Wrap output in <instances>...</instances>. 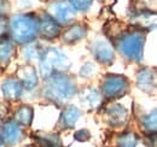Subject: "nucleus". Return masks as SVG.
I'll list each match as a JSON object with an SVG mask.
<instances>
[{
	"label": "nucleus",
	"instance_id": "6ab92c4d",
	"mask_svg": "<svg viewBox=\"0 0 157 147\" xmlns=\"http://www.w3.org/2000/svg\"><path fill=\"white\" fill-rule=\"evenodd\" d=\"M33 116H34V111L30 106L28 105H23L18 107V110L16 111L15 116H13V121L24 127H29L33 122Z\"/></svg>",
	"mask_w": 157,
	"mask_h": 147
},
{
	"label": "nucleus",
	"instance_id": "412c9836",
	"mask_svg": "<svg viewBox=\"0 0 157 147\" xmlns=\"http://www.w3.org/2000/svg\"><path fill=\"white\" fill-rule=\"evenodd\" d=\"M141 126H143L144 131L147 133L149 135L155 134L157 128V111L152 110V112L144 116L141 118Z\"/></svg>",
	"mask_w": 157,
	"mask_h": 147
},
{
	"label": "nucleus",
	"instance_id": "2eb2a0df",
	"mask_svg": "<svg viewBox=\"0 0 157 147\" xmlns=\"http://www.w3.org/2000/svg\"><path fill=\"white\" fill-rule=\"evenodd\" d=\"M81 111L78 110L76 106L74 105H69L68 107H65L59 118V126L63 129H70L74 128L78 119L80 118Z\"/></svg>",
	"mask_w": 157,
	"mask_h": 147
},
{
	"label": "nucleus",
	"instance_id": "c85d7f7f",
	"mask_svg": "<svg viewBox=\"0 0 157 147\" xmlns=\"http://www.w3.org/2000/svg\"><path fill=\"white\" fill-rule=\"evenodd\" d=\"M20 1L22 2V4H25V2L29 4V2H32V1H34V0H20Z\"/></svg>",
	"mask_w": 157,
	"mask_h": 147
},
{
	"label": "nucleus",
	"instance_id": "dca6fc26",
	"mask_svg": "<svg viewBox=\"0 0 157 147\" xmlns=\"http://www.w3.org/2000/svg\"><path fill=\"white\" fill-rule=\"evenodd\" d=\"M81 103L85 105L87 109L93 110V109H99L101 103H103V96L99 91L94 88H87L82 92L81 95Z\"/></svg>",
	"mask_w": 157,
	"mask_h": 147
},
{
	"label": "nucleus",
	"instance_id": "cd10ccee",
	"mask_svg": "<svg viewBox=\"0 0 157 147\" xmlns=\"http://www.w3.org/2000/svg\"><path fill=\"white\" fill-rule=\"evenodd\" d=\"M7 29V23H6V19L4 17H0V36L4 35V33L6 32Z\"/></svg>",
	"mask_w": 157,
	"mask_h": 147
},
{
	"label": "nucleus",
	"instance_id": "a211bd4d",
	"mask_svg": "<svg viewBox=\"0 0 157 147\" xmlns=\"http://www.w3.org/2000/svg\"><path fill=\"white\" fill-rule=\"evenodd\" d=\"M133 24L138 28V30H147L155 24V15L146 11H139L137 15L132 18Z\"/></svg>",
	"mask_w": 157,
	"mask_h": 147
},
{
	"label": "nucleus",
	"instance_id": "4be33fe9",
	"mask_svg": "<svg viewBox=\"0 0 157 147\" xmlns=\"http://www.w3.org/2000/svg\"><path fill=\"white\" fill-rule=\"evenodd\" d=\"M36 141L40 147H59L58 136L53 134H45L42 136H36Z\"/></svg>",
	"mask_w": 157,
	"mask_h": 147
},
{
	"label": "nucleus",
	"instance_id": "f03ea898",
	"mask_svg": "<svg viewBox=\"0 0 157 147\" xmlns=\"http://www.w3.org/2000/svg\"><path fill=\"white\" fill-rule=\"evenodd\" d=\"M11 39L17 43H30L39 34V19L35 15H17L9 21Z\"/></svg>",
	"mask_w": 157,
	"mask_h": 147
},
{
	"label": "nucleus",
	"instance_id": "bb28decb",
	"mask_svg": "<svg viewBox=\"0 0 157 147\" xmlns=\"http://www.w3.org/2000/svg\"><path fill=\"white\" fill-rule=\"evenodd\" d=\"M10 9L11 6L7 0H0V17L6 16L10 12Z\"/></svg>",
	"mask_w": 157,
	"mask_h": 147
},
{
	"label": "nucleus",
	"instance_id": "6e6552de",
	"mask_svg": "<svg viewBox=\"0 0 157 147\" xmlns=\"http://www.w3.org/2000/svg\"><path fill=\"white\" fill-rule=\"evenodd\" d=\"M0 139L6 145H17L23 139V130L15 121H6L0 129Z\"/></svg>",
	"mask_w": 157,
	"mask_h": 147
},
{
	"label": "nucleus",
	"instance_id": "20e7f679",
	"mask_svg": "<svg viewBox=\"0 0 157 147\" xmlns=\"http://www.w3.org/2000/svg\"><path fill=\"white\" fill-rule=\"evenodd\" d=\"M39 60L40 74L44 78H47L53 74L65 73L70 66L68 57L56 47H50L46 51L44 50Z\"/></svg>",
	"mask_w": 157,
	"mask_h": 147
},
{
	"label": "nucleus",
	"instance_id": "a878e982",
	"mask_svg": "<svg viewBox=\"0 0 157 147\" xmlns=\"http://www.w3.org/2000/svg\"><path fill=\"white\" fill-rule=\"evenodd\" d=\"M93 74H94V65H92L91 63L85 64L81 68V71H80V75L83 76V77H88V76H91Z\"/></svg>",
	"mask_w": 157,
	"mask_h": 147
},
{
	"label": "nucleus",
	"instance_id": "4468645a",
	"mask_svg": "<svg viewBox=\"0 0 157 147\" xmlns=\"http://www.w3.org/2000/svg\"><path fill=\"white\" fill-rule=\"evenodd\" d=\"M86 35H87V28L81 23H75L63 32L62 41L69 45L82 40L83 37H86Z\"/></svg>",
	"mask_w": 157,
	"mask_h": 147
},
{
	"label": "nucleus",
	"instance_id": "ddd939ff",
	"mask_svg": "<svg viewBox=\"0 0 157 147\" xmlns=\"http://www.w3.org/2000/svg\"><path fill=\"white\" fill-rule=\"evenodd\" d=\"M15 55L13 41L9 36H0V68H6Z\"/></svg>",
	"mask_w": 157,
	"mask_h": 147
},
{
	"label": "nucleus",
	"instance_id": "1a4fd4ad",
	"mask_svg": "<svg viewBox=\"0 0 157 147\" xmlns=\"http://www.w3.org/2000/svg\"><path fill=\"white\" fill-rule=\"evenodd\" d=\"M39 19V34L46 40H53L60 34V25L47 12H42Z\"/></svg>",
	"mask_w": 157,
	"mask_h": 147
},
{
	"label": "nucleus",
	"instance_id": "f257e3e1",
	"mask_svg": "<svg viewBox=\"0 0 157 147\" xmlns=\"http://www.w3.org/2000/svg\"><path fill=\"white\" fill-rule=\"evenodd\" d=\"M44 96L57 104H64L76 93L74 80L65 73L53 74L45 78Z\"/></svg>",
	"mask_w": 157,
	"mask_h": 147
},
{
	"label": "nucleus",
	"instance_id": "39448f33",
	"mask_svg": "<svg viewBox=\"0 0 157 147\" xmlns=\"http://www.w3.org/2000/svg\"><path fill=\"white\" fill-rule=\"evenodd\" d=\"M129 83L127 78L122 75L110 74L104 77L101 82V96L108 100H115L123 96L128 92Z\"/></svg>",
	"mask_w": 157,
	"mask_h": 147
},
{
	"label": "nucleus",
	"instance_id": "f8f14e48",
	"mask_svg": "<svg viewBox=\"0 0 157 147\" xmlns=\"http://www.w3.org/2000/svg\"><path fill=\"white\" fill-rule=\"evenodd\" d=\"M1 92H2V95L6 100H10V101L17 100L22 95L23 86L17 80V77L16 78H7L1 85Z\"/></svg>",
	"mask_w": 157,
	"mask_h": 147
},
{
	"label": "nucleus",
	"instance_id": "9d476101",
	"mask_svg": "<svg viewBox=\"0 0 157 147\" xmlns=\"http://www.w3.org/2000/svg\"><path fill=\"white\" fill-rule=\"evenodd\" d=\"M104 115H105L106 122L111 127H115V128L124 126L126 122H127V118H128V112H127V110L122 105L116 104V103L109 105L106 107Z\"/></svg>",
	"mask_w": 157,
	"mask_h": 147
},
{
	"label": "nucleus",
	"instance_id": "0eeeda50",
	"mask_svg": "<svg viewBox=\"0 0 157 147\" xmlns=\"http://www.w3.org/2000/svg\"><path fill=\"white\" fill-rule=\"evenodd\" d=\"M91 51L96 60L104 65H110L115 59L114 47L109 41H105V40L94 41L91 46Z\"/></svg>",
	"mask_w": 157,
	"mask_h": 147
},
{
	"label": "nucleus",
	"instance_id": "9b49d317",
	"mask_svg": "<svg viewBox=\"0 0 157 147\" xmlns=\"http://www.w3.org/2000/svg\"><path fill=\"white\" fill-rule=\"evenodd\" d=\"M17 80L25 89H33L38 85V74L32 65H23L18 68Z\"/></svg>",
	"mask_w": 157,
	"mask_h": 147
},
{
	"label": "nucleus",
	"instance_id": "b1692460",
	"mask_svg": "<svg viewBox=\"0 0 157 147\" xmlns=\"http://www.w3.org/2000/svg\"><path fill=\"white\" fill-rule=\"evenodd\" d=\"M69 4L74 7V10H78V11H86L93 0H68Z\"/></svg>",
	"mask_w": 157,
	"mask_h": 147
},
{
	"label": "nucleus",
	"instance_id": "423d86ee",
	"mask_svg": "<svg viewBox=\"0 0 157 147\" xmlns=\"http://www.w3.org/2000/svg\"><path fill=\"white\" fill-rule=\"evenodd\" d=\"M47 13L59 25H63V24L65 25V24L71 23L76 16L74 7L69 4V1H65V0H59V1H56L55 4H52Z\"/></svg>",
	"mask_w": 157,
	"mask_h": 147
},
{
	"label": "nucleus",
	"instance_id": "7ed1b4c3",
	"mask_svg": "<svg viewBox=\"0 0 157 147\" xmlns=\"http://www.w3.org/2000/svg\"><path fill=\"white\" fill-rule=\"evenodd\" d=\"M145 45V33L141 30L127 32L115 41L117 51L131 62H140L143 59Z\"/></svg>",
	"mask_w": 157,
	"mask_h": 147
},
{
	"label": "nucleus",
	"instance_id": "393cba45",
	"mask_svg": "<svg viewBox=\"0 0 157 147\" xmlns=\"http://www.w3.org/2000/svg\"><path fill=\"white\" fill-rule=\"evenodd\" d=\"M74 138H75L78 141H87V140L91 138V134H90V131H88L87 129H81V130H78V131L75 133Z\"/></svg>",
	"mask_w": 157,
	"mask_h": 147
},
{
	"label": "nucleus",
	"instance_id": "c756f323",
	"mask_svg": "<svg viewBox=\"0 0 157 147\" xmlns=\"http://www.w3.org/2000/svg\"><path fill=\"white\" fill-rule=\"evenodd\" d=\"M4 146H5V144H4V142H2V140L0 139V147H4Z\"/></svg>",
	"mask_w": 157,
	"mask_h": 147
},
{
	"label": "nucleus",
	"instance_id": "f3484780",
	"mask_svg": "<svg viewBox=\"0 0 157 147\" xmlns=\"http://www.w3.org/2000/svg\"><path fill=\"white\" fill-rule=\"evenodd\" d=\"M155 73L150 69H143L137 74V85L138 87L145 92H151L155 89Z\"/></svg>",
	"mask_w": 157,
	"mask_h": 147
},
{
	"label": "nucleus",
	"instance_id": "5701e85b",
	"mask_svg": "<svg viewBox=\"0 0 157 147\" xmlns=\"http://www.w3.org/2000/svg\"><path fill=\"white\" fill-rule=\"evenodd\" d=\"M42 50L40 48L39 43H32L29 45L25 50H24V57L29 60H34V59H40V57L42 55Z\"/></svg>",
	"mask_w": 157,
	"mask_h": 147
},
{
	"label": "nucleus",
	"instance_id": "aec40b11",
	"mask_svg": "<svg viewBox=\"0 0 157 147\" xmlns=\"http://www.w3.org/2000/svg\"><path fill=\"white\" fill-rule=\"evenodd\" d=\"M118 147H147L134 133H126L118 138Z\"/></svg>",
	"mask_w": 157,
	"mask_h": 147
}]
</instances>
